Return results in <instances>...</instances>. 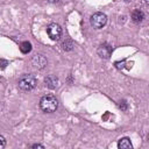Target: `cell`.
Returning <instances> with one entry per match:
<instances>
[{"instance_id": "7a4b0ae2", "label": "cell", "mask_w": 149, "mask_h": 149, "mask_svg": "<svg viewBox=\"0 0 149 149\" xmlns=\"http://www.w3.org/2000/svg\"><path fill=\"white\" fill-rule=\"evenodd\" d=\"M40 107L45 113H52V112H55L57 109L58 101H57V99L54 95L48 94V95H44L40 100Z\"/></svg>"}, {"instance_id": "30bf717a", "label": "cell", "mask_w": 149, "mask_h": 149, "mask_svg": "<svg viewBox=\"0 0 149 149\" xmlns=\"http://www.w3.org/2000/svg\"><path fill=\"white\" fill-rule=\"evenodd\" d=\"M20 51L22 54H29L31 51V43L28 41H24L20 44Z\"/></svg>"}, {"instance_id": "5b68a950", "label": "cell", "mask_w": 149, "mask_h": 149, "mask_svg": "<svg viewBox=\"0 0 149 149\" xmlns=\"http://www.w3.org/2000/svg\"><path fill=\"white\" fill-rule=\"evenodd\" d=\"M97 52H98V55H99L101 58L108 59V58L111 57V55H112V47H111L109 44H107V43H102L101 45L98 47Z\"/></svg>"}, {"instance_id": "8fae6325", "label": "cell", "mask_w": 149, "mask_h": 149, "mask_svg": "<svg viewBox=\"0 0 149 149\" xmlns=\"http://www.w3.org/2000/svg\"><path fill=\"white\" fill-rule=\"evenodd\" d=\"M73 47H74V44H73V42H72L71 40H66V41H64L63 44H62V48H63V50H65V51H71V50L73 49Z\"/></svg>"}, {"instance_id": "4fadbf2b", "label": "cell", "mask_w": 149, "mask_h": 149, "mask_svg": "<svg viewBox=\"0 0 149 149\" xmlns=\"http://www.w3.org/2000/svg\"><path fill=\"white\" fill-rule=\"evenodd\" d=\"M125 64H126V61H125V59L121 61V62L119 61V62H115V63H114V65H115L116 69H123V68H125Z\"/></svg>"}, {"instance_id": "e0dca14e", "label": "cell", "mask_w": 149, "mask_h": 149, "mask_svg": "<svg viewBox=\"0 0 149 149\" xmlns=\"http://www.w3.org/2000/svg\"><path fill=\"white\" fill-rule=\"evenodd\" d=\"M49 2H51V3H55V2H58L59 0H48Z\"/></svg>"}, {"instance_id": "277c9868", "label": "cell", "mask_w": 149, "mask_h": 149, "mask_svg": "<svg viewBox=\"0 0 149 149\" xmlns=\"http://www.w3.org/2000/svg\"><path fill=\"white\" fill-rule=\"evenodd\" d=\"M47 34H48V36H49L51 40L57 41V40L62 36V28H61V26H59L58 23L52 22V23H50V24L47 27Z\"/></svg>"}, {"instance_id": "6da1fadb", "label": "cell", "mask_w": 149, "mask_h": 149, "mask_svg": "<svg viewBox=\"0 0 149 149\" xmlns=\"http://www.w3.org/2000/svg\"><path fill=\"white\" fill-rule=\"evenodd\" d=\"M36 84H37V79L31 73L22 74L19 79V83H17L19 88L22 91H31L33 88H35Z\"/></svg>"}, {"instance_id": "8992f818", "label": "cell", "mask_w": 149, "mask_h": 149, "mask_svg": "<svg viewBox=\"0 0 149 149\" xmlns=\"http://www.w3.org/2000/svg\"><path fill=\"white\" fill-rule=\"evenodd\" d=\"M48 64V61L47 58L43 56V55H35L33 58H31V65L35 68V69H43L45 68V65Z\"/></svg>"}, {"instance_id": "7c38bea8", "label": "cell", "mask_w": 149, "mask_h": 149, "mask_svg": "<svg viewBox=\"0 0 149 149\" xmlns=\"http://www.w3.org/2000/svg\"><path fill=\"white\" fill-rule=\"evenodd\" d=\"M119 108H121L122 111H127V109H128V102H127L126 100L119 101Z\"/></svg>"}, {"instance_id": "ac0fdd59", "label": "cell", "mask_w": 149, "mask_h": 149, "mask_svg": "<svg viewBox=\"0 0 149 149\" xmlns=\"http://www.w3.org/2000/svg\"><path fill=\"white\" fill-rule=\"evenodd\" d=\"M144 2H146V3H149V0H144Z\"/></svg>"}, {"instance_id": "2e32d148", "label": "cell", "mask_w": 149, "mask_h": 149, "mask_svg": "<svg viewBox=\"0 0 149 149\" xmlns=\"http://www.w3.org/2000/svg\"><path fill=\"white\" fill-rule=\"evenodd\" d=\"M31 148H42V149H43L44 146H43V144H40V143H35V144L31 146Z\"/></svg>"}, {"instance_id": "9a60e30c", "label": "cell", "mask_w": 149, "mask_h": 149, "mask_svg": "<svg viewBox=\"0 0 149 149\" xmlns=\"http://www.w3.org/2000/svg\"><path fill=\"white\" fill-rule=\"evenodd\" d=\"M5 146H6V140H5V137L2 135H0V149L5 148Z\"/></svg>"}, {"instance_id": "ba28073f", "label": "cell", "mask_w": 149, "mask_h": 149, "mask_svg": "<svg viewBox=\"0 0 149 149\" xmlns=\"http://www.w3.org/2000/svg\"><path fill=\"white\" fill-rule=\"evenodd\" d=\"M144 19V13L141 10V9H134L133 13H132V20L135 22V23H140L142 22Z\"/></svg>"}, {"instance_id": "5bb4252c", "label": "cell", "mask_w": 149, "mask_h": 149, "mask_svg": "<svg viewBox=\"0 0 149 149\" xmlns=\"http://www.w3.org/2000/svg\"><path fill=\"white\" fill-rule=\"evenodd\" d=\"M8 64H9V63H8V61H5V59H0V69H1V70L6 69V66H7Z\"/></svg>"}, {"instance_id": "52a82bcc", "label": "cell", "mask_w": 149, "mask_h": 149, "mask_svg": "<svg viewBox=\"0 0 149 149\" xmlns=\"http://www.w3.org/2000/svg\"><path fill=\"white\" fill-rule=\"evenodd\" d=\"M58 78L55 76V74H49V76H47L45 78H44V84H45V86L48 87V88H50V90H54V88H56L57 86H58Z\"/></svg>"}, {"instance_id": "9c48e42d", "label": "cell", "mask_w": 149, "mask_h": 149, "mask_svg": "<svg viewBox=\"0 0 149 149\" xmlns=\"http://www.w3.org/2000/svg\"><path fill=\"white\" fill-rule=\"evenodd\" d=\"M118 147L120 149H132L133 148V144H132V142H130V140L128 137H122V139L119 140Z\"/></svg>"}, {"instance_id": "3957f363", "label": "cell", "mask_w": 149, "mask_h": 149, "mask_svg": "<svg viewBox=\"0 0 149 149\" xmlns=\"http://www.w3.org/2000/svg\"><path fill=\"white\" fill-rule=\"evenodd\" d=\"M90 22H91V24H92L93 28L100 29V28H102V27L106 24V22H107V16H106L105 13L97 12V13H94V14L91 15Z\"/></svg>"}]
</instances>
